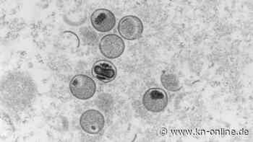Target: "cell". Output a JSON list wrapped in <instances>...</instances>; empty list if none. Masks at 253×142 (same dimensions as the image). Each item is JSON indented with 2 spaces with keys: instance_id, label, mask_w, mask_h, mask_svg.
<instances>
[{
  "instance_id": "3",
  "label": "cell",
  "mask_w": 253,
  "mask_h": 142,
  "mask_svg": "<svg viewBox=\"0 0 253 142\" xmlns=\"http://www.w3.org/2000/svg\"><path fill=\"white\" fill-rule=\"evenodd\" d=\"M117 29L123 38L135 40L142 36L144 27L140 18L133 15H127L120 20Z\"/></svg>"
},
{
  "instance_id": "6",
  "label": "cell",
  "mask_w": 253,
  "mask_h": 142,
  "mask_svg": "<svg viewBox=\"0 0 253 142\" xmlns=\"http://www.w3.org/2000/svg\"><path fill=\"white\" fill-rule=\"evenodd\" d=\"M90 23L98 32L107 33L115 28L116 17L107 9H98L92 13Z\"/></svg>"
},
{
  "instance_id": "1",
  "label": "cell",
  "mask_w": 253,
  "mask_h": 142,
  "mask_svg": "<svg viewBox=\"0 0 253 142\" xmlns=\"http://www.w3.org/2000/svg\"><path fill=\"white\" fill-rule=\"evenodd\" d=\"M71 94L81 101H87L93 98L96 91V85L91 77L85 74L73 76L69 85Z\"/></svg>"
},
{
  "instance_id": "8",
  "label": "cell",
  "mask_w": 253,
  "mask_h": 142,
  "mask_svg": "<svg viewBox=\"0 0 253 142\" xmlns=\"http://www.w3.org/2000/svg\"><path fill=\"white\" fill-rule=\"evenodd\" d=\"M162 85L169 92H177L180 90V81L177 76L171 71H165L161 76Z\"/></svg>"
},
{
  "instance_id": "2",
  "label": "cell",
  "mask_w": 253,
  "mask_h": 142,
  "mask_svg": "<svg viewBox=\"0 0 253 142\" xmlns=\"http://www.w3.org/2000/svg\"><path fill=\"white\" fill-rule=\"evenodd\" d=\"M143 107L148 111L158 113L164 111L168 106L169 98L165 90L161 88L148 89L142 98Z\"/></svg>"
},
{
  "instance_id": "7",
  "label": "cell",
  "mask_w": 253,
  "mask_h": 142,
  "mask_svg": "<svg viewBox=\"0 0 253 142\" xmlns=\"http://www.w3.org/2000/svg\"><path fill=\"white\" fill-rule=\"evenodd\" d=\"M92 74L100 82L104 83L112 82L117 75V67L108 60H98L92 67Z\"/></svg>"
},
{
  "instance_id": "4",
  "label": "cell",
  "mask_w": 253,
  "mask_h": 142,
  "mask_svg": "<svg viewBox=\"0 0 253 142\" xmlns=\"http://www.w3.org/2000/svg\"><path fill=\"white\" fill-rule=\"evenodd\" d=\"M99 49L107 59H117L124 53L126 44L123 39L116 34H108L100 40Z\"/></svg>"
},
{
  "instance_id": "5",
  "label": "cell",
  "mask_w": 253,
  "mask_h": 142,
  "mask_svg": "<svg viewBox=\"0 0 253 142\" xmlns=\"http://www.w3.org/2000/svg\"><path fill=\"white\" fill-rule=\"evenodd\" d=\"M80 125L84 132L91 135L99 134L105 126L104 115L94 109L86 110L80 118Z\"/></svg>"
}]
</instances>
